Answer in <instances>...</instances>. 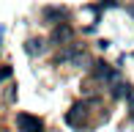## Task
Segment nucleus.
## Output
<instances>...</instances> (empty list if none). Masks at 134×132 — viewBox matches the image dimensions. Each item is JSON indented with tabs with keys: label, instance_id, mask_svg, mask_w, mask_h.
Masks as SVG:
<instances>
[{
	"label": "nucleus",
	"instance_id": "f257e3e1",
	"mask_svg": "<svg viewBox=\"0 0 134 132\" xmlns=\"http://www.w3.org/2000/svg\"><path fill=\"white\" fill-rule=\"evenodd\" d=\"M16 127H19V132H41V129H44V124H41L38 116L19 113V116H16Z\"/></svg>",
	"mask_w": 134,
	"mask_h": 132
},
{
	"label": "nucleus",
	"instance_id": "f03ea898",
	"mask_svg": "<svg viewBox=\"0 0 134 132\" xmlns=\"http://www.w3.org/2000/svg\"><path fill=\"white\" fill-rule=\"evenodd\" d=\"M71 36H74V31L71 28H55V33H52V41H71Z\"/></svg>",
	"mask_w": 134,
	"mask_h": 132
},
{
	"label": "nucleus",
	"instance_id": "7ed1b4c3",
	"mask_svg": "<svg viewBox=\"0 0 134 132\" xmlns=\"http://www.w3.org/2000/svg\"><path fill=\"white\" fill-rule=\"evenodd\" d=\"M63 17H66L63 8H47V11H44V19L49 22V25H55V19H63Z\"/></svg>",
	"mask_w": 134,
	"mask_h": 132
},
{
	"label": "nucleus",
	"instance_id": "20e7f679",
	"mask_svg": "<svg viewBox=\"0 0 134 132\" xmlns=\"http://www.w3.org/2000/svg\"><path fill=\"white\" fill-rule=\"evenodd\" d=\"M25 50H27V55H36V52H44V41H41V39H30Z\"/></svg>",
	"mask_w": 134,
	"mask_h": 132
},
{
	"label": "nucleus",
	"instance_id": "39448f33",
	"mask_svg": "<svg viewBox=\"0 0 134 132\" xmlns=\"http://www.w3.org/2000/svg\"><path fill=\"white\" fill-rule=\"evenodd\" d=\"M8 74H11V69H8V66H3V69H0V80H5Z\"/></svg>",
	"mask_w": 134,
	"mask_h": 132
},
{
	"label": "nucleus",
	"instance_id": "423d86ee",
	"mask_svg": "<svg viewBox=\"0 0 134 132\" xmlns=\"http://www.w3.org/2000/svg\"><path fill=\"white\" fill-rule=\"evenodd\" d=\"M129 116H131V118H134V97H131V99H129Z\"/></svg>",
	"mask_w": 134,
	"mask_h": 132
},
{
	"label": "nucleus",
	"instance_id": "0eeeda50",
	"mask_svg": "<svg viewBox=\"0 0 134 132\" xmlns=\"http://www.w3.org/2000/svg\"><path fill=\"white\" fill-rule=\"evenodd\" d=\"M129 11H131V14H134V6H129Z\"/></svg>",
	"mask_w": 134,
	"mask_h": 132
}]
</instances>
